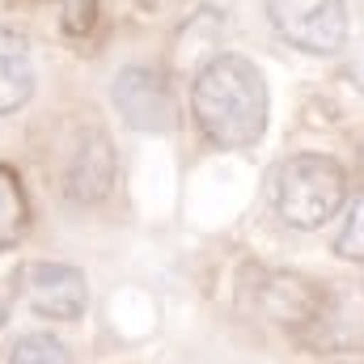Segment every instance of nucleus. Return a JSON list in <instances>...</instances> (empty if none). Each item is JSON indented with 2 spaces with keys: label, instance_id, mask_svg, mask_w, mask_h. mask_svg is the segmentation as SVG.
I'll return each mask as SVG.
<instances>
[{
  "label": "nucleus",
  "instance_id": "1",
  "mask_svg": "<svg viewBox=\"0 0 364 364\" xmlns=\"http://www.w3.org/2000/svg\"><path fill=\"white\" fill-rule=\"evenodd\" d=\"M272 93L267 77L250 55H212L191 81V119L212 149H250L267 132Z\"/></svg>",
  "mask_w": 364,
  "mask_h": 364
},
{
  "label": "nucleus",
  "instance_id": "2",
  "mask_svg": "<svg viewBox=\"0 0 364 364\" xmlns=\"http://www.w3.org/2000/svg\"><path fill=\"white\" fill-rule=\"evenodd\" d=\"M348 174L326 153H296L272 170V208L288 229H322L331 216L343 212Z\"/></svg>",
  "mask_w": 364,
  "mask_h": 364
},
{
  "label": "nucleus",
  "instance_id": "3",
  "mask_svg": "<svg viewBox=\"0 0 364 364\" xmlns=\"http://www.w3.org/2000/svg\"><path fill=\"white\" fill-rule=\"evenodd\" d=\"M242 301L267 318L275 326H288V331H301L309 322L322 318V288L314 279L296 272H272V267H250L246 284H242Z\"/></svg>",
  "mask_w": 364,
  "mask_h": 364
},
{
  "label": "nucleus",
  "instance_id": "4",
  "mask_svg": "<svg viewBox=\"0 0 364 364\" xmlns=\"http://www.w3.org/2000/svg\"><path fill=\"white\" fill-rule=\"evenodd\" d=\"M110 102L119 110V119L132 132H149V136H166L178 123V106H174V85L166 81L161 68L153 64H123L110 81Z\"/></svg>",
  "mask_w": 364,
  "mask_h": 364
},
{
  "label": "nucleus",
  "instance_id": "5",
  "mask_svg": "<svg viewBox=\"0 0 364 364\" xmlns=\"http://www.w3.org/2000/svg\"><path fill=\"white\" fill-rule=\"evenodd\" d=\"M267 21L309 55H335L348 43V0H267Z\"/></svg>",
  "mask_w": 364,
  "mask_h": 364
},
{
  "label": "nucleus",
  "instance_id": "6",
  "mask_svg": "<svg viewBox=\"0 0 364 364\" xmlns=\"http://www.w3.org/2000/svg\"><path fill=\"white\" fill-rule=\"evenodd\" d=\"M119 178V157L106 140L102 127H85L77 132L68 157H64V174H60V186H64V199L77 203V208H93L110 195V186Z\"/></svg>",
  "mask_w": 364,
  "mask_h": 364
},
{
  "label": "nucleus",
  "instance_id": "7",
  "mask_svg": "<svg viewBox=\"0 0 364 364\" xmlns=\"http://www.w3.org/2000/svg\"><path fill=\"white\" fill-rule=\"evenodd\" d=\"M21 296L38 318L51 322H77L90 305L85 272L73 263H26L21 267Z\"/></svg>",
  "mask_w": 364,
  "mask_h": 364
},
{
  "label": "nucleus",
  "instance_id": "8",
  "mask_svg": "<svg viewBox=\"0 0 364 364\" xmlns=\"http://www.w3.org/2000/svg\"><path fill=\"white\" fill-rule=\"evenodd\" d=\"M34 97V51L30 34L17 26H0V119L17 114Z\"/></svg>",
  "mask_w": 364,
  "mask_h": 364
},
{
  "label": "nucleus",
  "instance_id": "9",
  "mask_svg": "<svg viewBox=\"0 0 364 364\" xmlns=\"http://www.w3.org/2000/svg\"><path fill=\"white\" fill-rule=\"evenodd\" d=\"M30 225V199L13 166H0V250H13Z\"/></svg>",
  "mask_w": 364,
  "mask_h": 364
},
{
  "label": "nucleus",
  "instance_id": "10",
  "mask_svg": "<svg viewBox=\"0 0 364 364\" xmlns=\"http://www.w3.org/2000/svg\"><path fill=\"white\" fill-rule=\"evenodd\" d=\"M9 364H68V352H64V343H60L55 335L30 331V335H21V339L13 343Z\"/></svg>",
  "mask_w": 364,
  "mask_h": 364
},
{
  "label": "nucleus",
  "instance_id": "11",
  "mask_svg": "<svg viewBox=\"0 0 364 364\" xmlns=\"http://www.w3.org/2000/svg\"><path fill=\"white\" fill-rule=\"evenodd\" d=\"M335 255L348 263H364V195H356L352 208L343 212V225L335 233Z\"/></svg>",
  "mask_w": 364,
  "mask_h": 364
},
{
  "label": "nucleus",
  "instance_id": "12",
  "mask_svg": "<svg viewBox=\"0 0 364 364\" xmlns=\"http://www.w3.org/2000/svg\"><path fill=\"white\" fill-rule=\"evenodd\" d=\"M60 13H64V30H68L73 38H81V34L93 30L97 0H60Z\"/></svg>",
  "mask_w": 364,
  "mask_h": 364
},
{
  "label": "nucleus",
  "instance_id": "13",
  "mask_svg": "<svg viewBox=\"0 0 364 364\" xmlns=\"http://www.w3.org/2000/svg\"><path fill=\"white\" fill-rule=\"evenodd\" d=\"M4 314H9V305H4V301H0V331H4Z\"/></svg>",
  "mask_w": 364,
  "mask_h": 364
}]
</instances>
